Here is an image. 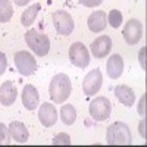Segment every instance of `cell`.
Segmentation results:
<instances>
[{
  "label": "cell",
  "instance_id": "6da1fadb",
  "mask_svg": "<svg viewBox=\"0 0 147 147\" xmlns=\"http://www.w3.org/2000/svg\"><path fill=\"white\" fill-rule=\"evenodd\" d=\"M72 85L71 80L66 74H57L50 81V87H49V96L55 103H65L71 94Z\"/></svg>",
  "mask_w": 147,
  "mask_h": 147
},
{
  "label": "cell",
  "instance_id": "7a4b0ae2",
  "mask_svg": "<svg viewBox=\"0 0 147 147\" xmlns=\"http://www.w3.org/2000/svg\"><path fill=\"white\" fill-rule=\"evenodd\" d=\"M132 141L129 127L124 122H113L106 132V143L110 146H128Z\"/></svg>",
  "mask_w": 147,
  "mask_h": 147
},
{
  "label": "cell",
  "instance_id": "3957f363",
  "mask_svg": "<svg viewBox=\"0 0 147 147\" xmlns=\"http://www.w3.org/2000/svg\"><path fill=\"white\" fill-rule=\"evenodd\" d=\"M25 41L37 56H46L50 52V40H49V37L37 30H28L25 32Z\"/></svg>",
  "mask_w": 147,
  "mask_h": 147
},
{
  "label": "cell",
  "instance_id": "277c9868",
  "mask_svg": "<svg viewBox=\"0 0 147 147\" xmlns=\"http://www.w3.org/2000/svg\"><path fill=\"white\" fill-rule=\"evenodd\" d=\"M110 110H112V103L107 97H96V99L90 103L88 112L94 121H106L110 116Z\"/></svg>",
  "mask_w": 147,
  "mask_h": 147
},
{
  "label": "cell",
  "instance_id": "5b68a950",
  "mask_svg": "<svg viewBox=\"0 0 147 147\" xmlns=\"http://www.w3.org/2000/svg\"><path fill=\"white\" fill-rule=\"evenodd\" d=\"M15 65H16V69L19 71L21 75L24 77H30L35 72L37 69V62H35V57L30 53V52H25V50H21V52H16L15 56Z\"/></svg>",
  "mask_w": 147,
  "mask_h": 147
},
{
  "label": "cell",
  "instance_id": "8992f818",
  "mask_svg": "<svg viewBox=\"0 0 147 147\" xmlns=\"http://www.w3.org/2000/svg\"><path fill=\"white\" fill-rule=\"evenodd\" d=\"M103 82V74L99 68L90 71L82 81V91L85 96H94L99 93Z\"/></svg>",
  "mask_w": 147,
  "mask_h": 147
},
{
  "label": "cell",
  "instance_id": "52a82bcc",
  "mask_svg": "<svg viewBox=\"0 0 147 147\" xmlns=\"http://www.w3.org/2000/svg\"><path fill=\"white\" fill-rule=\"evenodd\" d=\"M69 60L72 65L78 68H87L90 63V53L82 43L77 41L74 43L69 49Z\"/></svg>",
  "mask_w": 147,
  "mask_h": 147
},
{
  "label": "cell",
  "instance_id": "ba28073f",
  "mask_svg": "<svg viewBox=\"0 0 147 147\" xmlns=\"http://www.w3.org/2000/svg\"><path fill=\"white\" fill-rule=\"evenodd\" d=\"M55 30L60 35H69L74 30V19L72 16L65 10H56L52 15Z\"/></svg>",
  "mask_w": 147,
  "mask_h": 147
},
{
  "label": "cell",
  "instance_id": "9c48e42d",
  "mask_svg": "<svg viewBox=\"0 0 147 147\" xmlns=\"http://www.w3.org/2000/svg\"><path fill=\"white\" fill-rule=\"evenodd\" d=\"M122 35H124V40L128 43V44H137L141 37H143V25L138 19H129L125 27H124V31H122Z\"/></svg>",
  "mask_w": 147,
  "mask_h": 147
},
{
  "label": "cell",
  "instance_id": "30bf717a",
  "mask_svg": "<svg viewBox=\"0 0 147 147\" xmlns=\"http://www.w3.org/2000/svg\"><path fill=\"white\" fill-rule=\"evenodd\" d=\"M112 49V40L109 35H100L91 43V53L96 59H103Z\"/></svg>",
  "mask_w": 147,
  "mask_h": 147
},
{
  "label": "cell",
  "instance_id": "8fae6325",
  "mask_svg": "<svg viewBox=\"0 0 147 147\" xmlns=\"http://www.w3.org/2000/svg\"><path fill=\"white\" fill-rule=\"evenodd\" d=\"M38 119L41 122V125H44L47 128L53 127L57 121V110L50 103H43L38 109Z\"/></svg>",
  "mask_w": 147,
  "mask_h": 147
},
{
  "label": "cell",
  "instance_id": "7c38bea8",
  "mask_svg": "<svg viewBox=\"0 0 147 147\" xmlns=\"http://www.w3.org/2000/svg\"><path fill=\"white\" fill-rule=\"evenodd\" d=\"M16 85L12 81H5L0 85V103L3 106H12L16 100Z\"/></svg>",
  "mask_w": 147,
  "mask_h": 147
},
{
  "label": "cell",
  "instance_id": "4fadbf2b",
  "mask_svg": "<svg viewBox=\"0 0 147 147\" xmlns=\"http://www.w3.org/2000/svg\"><path fill=\"white\" fill-rule=\"evenodd\" d=\"M38 91L34 85L27 84L22 90V105L25 109L28 110H34L37 106H38Z\"/></svg>",
  "mask_w": 147,
  "mask_h": 147
},
{
  "label": "cell",
  "instance_id": "5bb4252c",
  "mask_svg": "<svg viewBox=\"0 0 147 147\" xmlns=\"http://www.w3.org/2000/svg\"><path fill=\"white\" fill-rule=\"evenodd\" d=\"M87 24H88L90 31H93V32H102L103 30H106V25H107L106 12L105 10L93 12V13L88 16V19H87Z\"/></svg>",
  "mask_w": 147,
  "mask_h": 147
},
{
  "label": "cell",
  "instance_id": "9a60e30c",
  "mask_svg": "<svg viewBox=\"0 0 147 147\" xmlns=\"http://www.w3.org/2000/svg\"><path fill=\"white\" fill-rule=\"evenodd\" d=\"M106 71H107L109 78L118 80L122 75V71H124V60H122V57L119 55H112L107 59Z\"/></svg>",
  "mask_w": 147,
  "mask_h": 147
},
{
  "label": "cell",
  "instance_id": "2e32d148",
  "mask_svg": "<svg viewBox=\"0 0 147 147\" xmlns=\"http://www.w3.org/2000/svg\"><path fill=\"white\" fill-rule=\"evenodd\" d=\"M115 96L116 99L124 105V106H132L134 102H136V94H134V90L131 87L125 84H121V85H116L115 87Z\"/></svg>",
  "mask_w": 147,
  "mask_h": 147
},
{
  "label": "cell",
  "instance_id": "e0dca14e",
  "mask_svg": "<svg viewBox=\"0 0 147 147\" xmlns=\"http://www.w3.org/2000/svg\"><path fill=\"white\" fill-rule=\"evenodd\" d=\"M9 131H10V137L13 138L15 141H18V143H21V144H24V143L28 141L30 134H28L27 127L24 125L22 122L13 121V122L9 125Z\"/></svg>",
  "mask_w": 147,
  "mask_h": 147
},
{
  "label": "cell",
  "instance_id": "ac0fdd59",
  "mask_svg": "<svg viewBox=\"0 0 147 147\" xmlns=\"http://www.w3.org/2000/svg\"><path fill=\"white\" fill-rule=\"evenodd\" d=\"M40 9H41V5H40V3H34V5H31L30 7H27L25 10H24L22 15H21L22 25H24V27H31L32 22H34L35 18H37V15H38Z\"/></svg>",
  "mask_w": 147,
  "mask_h": 147
},
{
  "label": "cell",
  "instance_id": "d6986e66",
  "mask_svg": "<svg viewBox=\"0 0 147 147\" xmlns=\"http://www.w3.org/2000/svg\"><path fill=\"white\" fill-rule=\"evenodd\" d=\"M60 119L65 125H72L77 119V110L71 105H65L60 109Z\"/></svg>",
  "mask_w": 147,
  "mask_h": 147
},
{
  "label": "cell",
  "instance_id": "ffe728a7",
  "mask_svg": "<svg viewBox=\"0 0 147 147\" xmlns=\"http://www.w3.org/2000/svg\"><path fill=\"white\" fill-rule=\"evenodd\" d=\"M12 16H13V9L10 0H0V22H9Z\"/></svg>",
  "mask_w": 147,
  "mask_h": 147
},
{
  "label": "cell",
  "instance_id": "44dd1931",
  "mask_svg": "<svg viewBox=\"0 0 147 147\" xmlns=\"http://www.w3.org/2000/svg\"><path fill=\"white\" fill-rule=\"evenodd\" d=\"M107 24H109L112 28L121 27V24H122V13H121L119 10H116V9L110 10L109 15H107Z\"/></svg>",
  "mask_w": 147,
  "mask_h": 147
},
{
  "label": "cell",
  "instance_id": "7402d4cb",
  "mask_svg": "<svg viewBox=\"0 0 147 147\" xmlns=\"http://www.w3.org/2000/svg\"><path fill=\"white\" fill-rule=\"evenodd\" d=\"M9 141H10V131H9V127H6L3 122H0V146L9 144Z\"/></svg>",
  "mask_w": 147,
  "mask_h": 147
},
{
  "label": "cell",
  "instance_id": "603a6c76",
  "mask_svg": "<svg viewBox=\"0 0 147 147\" xmlns=\"http://www.w3.org/2000/svg\"><path fill=\"white\" fill-rule=\"evenodd\" d=\"M52 143L55 146H71V137L68 136V134H65V132H60L53 138Z\"/></svg>",
  "mask_w": 147,
  "mask_h": 147
},
{
  "label": "cell",
  "instance_id": "cb8c5ba5",
  "mask_svg": "<svg viewBox=\"0 0 147 147\" xmlns=\"http://www.w3.org/2000/svg\"><path fill=\"white\" fill-rule=\"evenodd\" d=\"M80 5L85 6V7H94V6H99L102 5L103 0H78Z\"/></svg>",
  "mask_w": 147,
  "mask_h": 147
},
{
  "label": "cell",
  "instance_id": "d4e9b609",
  "mask_svg": "<svg viewBox=\"0 0 147 147\" xmlns=\"http://www.w3.org/2000/svg\"><path fill=\"white\" fill-rule=\"evenodd\" d=\"M7 68V59H6V55L0 52V75H3L5 71Z\"/></svg>",
  "mask_w": 147,
  "mask_h": 147
},
{
  "label": "cell",
  "instance_id": "484cf974",
  "mask_svg": "<svg viewBox=\"0 0 147 147\" xmlns=\"http://www.w3.org/2000/svg\"><path fill=\"white\" fill-rule=\"evenodd\" d=\"M146 49H141V52H140V63L143 66V69H146Z\"/></svg>",
  "mask_w": 147,
  "mask_h": 147
},
{
  "label": "cell",
  "instance_id": "4316f807",
  "mask_svg": "<svg viewBox=\"0 0 147 147\" xmlns=\"http://www.w3.org/2000/svg\"><path fill=\"white\" fill-rule=\"evenodd\" d=\"M144 103H146V97H143V99L140 100V103H138V113L141 115V116H144Z\"/></svg>",
  "mask_w": 147,
  "mask_h": 147
},
{
  "label": "cell",
  "instance_id": "83f0119b",
  "mask_svg": "<svg viewBox=\"0 0 147 147\" xmlns=\"http://www.w3.org/2000/svg\"><path fill=\"white\" fill-rule=\"evenodd\" d=\"M146 121H141V124H140V127H138V131H140V134H141V136L146 138Z\"/></svg>",
  "mask_w": 147,
  "mask_h": 147
},
{
  "label": "cell",
  "instance_id": "f1b7e54d",
  "mask_svg": "<svg viewBox=\"0 0 147 147\" xmlns=\"http://www.w3.org/2000/svg\"><path fill=\"white\" fill-rule=\"evenodd\" d=\"M31 2V0H13V3L16 5V6H25V5H28Z\"/></svg>",
  "mask_w": 147,
  "mask_h": 147
}]
</instances>
